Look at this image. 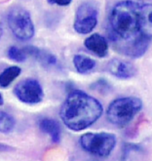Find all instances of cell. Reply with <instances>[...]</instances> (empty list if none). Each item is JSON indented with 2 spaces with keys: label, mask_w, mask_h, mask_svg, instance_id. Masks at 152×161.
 <instances>
[{
  "label": "cell",
  "mask_w": 152,
  "mask_h": 161,
  "mask_svg": "<svg viewBox=\"0 0 152 161\" xmlns=\"http://www.w3.org/2000/svg\"><path fill=\"white\" fill-rule=\"evenodd\" d=\"M107 32L116 52L130 58L144 56L150 43L140 30L138 1L124 0L113 6L108 16Z\"/></svg>",
  "instance_id": "6da1fadb"
},
{
  "label": "cell",
  "mask_w": 152,
  "mask_h": 161,
  "mask_svg": "<svg viewBox=\"0 0 152 161\" xmlns=\"http://www.w3.org/2000/svg\"><path fill=\"white\" fill-rule=\"evenodd\" d=\"M102 111V106L97 99L83 91L74 90L64 100L60 115L66 127L78 132L93 125Z\"/></svg>",
  "instance_id": "7a4b0ae2"
},
{
  "label": "cell",
  "mask_w": 152,
  "mask_h": 161,
  "mask_svg": "<svg viewBox=\"0 0 152 161\" xmlns=\"http://www.w3.org/2000/svg\"><path fill=\"white\" fill-rule=\"evenodd\" d=\"M142 102L137 97H124L114 100L107 108V119L111 124L124 127L141 110Z\"/></svg>",
  "instance_id": "3957f363"
},
{
  "label": "cell",
  "mask_w": 152,
  "mask_h": 161,
  "mask_svg": "<svg viewBox=\"0 0 152 161\" xmlns=\"http://www.w3.org/2000/svg\"><path fill=\"white\" fill-rule=\"evenodd\" d=\"M116 137L112 133L100 132V133H87L80 138L82 148L88 153L98 156H108L116 146Z\"/></svg>",
  "instance_id": "277c9868"
},
{
  "label": "cell",
  "mask_w": 152,
  "mask_h": 161,
  "mask_svg": "<svg viewBox=\"0 0 152 161\" xmlns=\"http://www.w3.org/2000/svg\"><path fill=\"white\" fill-rule=\"evenodd\" d=\"M8 25L19 40L27 41L34 36V25L31 16L25 8L16 5L8 13Z\"/></svg>",
  "instance_id": "5b68a950"
},
{
  "label": "cell",
  "mask_w": 152,
  "mask_h": 161,
  "mask_svg": "<svg viewBox=\"0 0 152 161\" xmlns=\"http://www.w3.org/2000/svg\"><path fill=\"white\" fill-rule=\"evenodd\" d=\"M99 12L94 4L82 3L76 11L73 27L80 34H88L92 32L98 25Z\"/></svg>",
  "instance_id": "8992f818"
},
{
  "label": "cell",
  "mask_w": 152,
  "mask_h": 161,
  "mask_svg": "<svg viewBox=\"0 0 152 161\" xmlns=\"http://www.w3.org/2000/svg\"><path fill=\"white\" fill-rule=\"evenodd\" d=\"M14 94L21 102L28 105L40 103L44 97L40 83L33 78H26L19 82L14 88Z\"/></svg>",
  "instance_id": "52a82bcc"
},
{
  "label": "cell",
  "mask_w": 152,
  "mask_h": 161,
  "mask_svg": "<svg viewBox=\"0 0 152 161\" xmlns=\"http://www.w3.org/2000/svg\"><path fill=\"white\" fill-rule=\"evenodd\" d=\"M106 70L120 79H130L137 74V69L134 64L120 59H113L106 65Z\"/></svg>",
  "instance_id": "ba28073f"
},
{
  "label": "cell",
  "mask_w": 152,
  "mask_h": 161,
  "mask_svg": "<svg viewBox=\"0 0 152 161\" xmlns=\"http://www.w3.org/2000/svg\"><path fill=\"white\" fill-rule=\"evenodd\" d=\"M85 47L100 58H103L107 55L108 43L106 37L99 33H94L90 35L84 42Z\"/></svg>",
  "instance_id": "9c48e42d"
},
{
  "label": "cell",
  "mask_w": 152,
  "mask_h": 161,
  "mask_svg": "<svg viewBox=\"0 0 152 161\" xmlns=\"http://www.w3.org/2000/svg\"><path fill=\"white\" fill-rule=\"evenodd\" d=\"M139 25L141 32L148 40L152 39V3L139 2Z\"/></svg>",
  "instance_id": "30bf717a"
},
{
  "label": "cell",
  "mask_w": 152,
  "mask_h": 161,
  "mask_svg": "<svg viewBox=\"0 0 152 161\" xmlns=\"http://www.w3.org/2000/svg\"><path fill=\"white\" fill-rule=\"evenodd\" d=\"M24 51L27 56H31L44 67H52L57 64V58L49 51L40 49L34 46L24 47Z\"/></svg>",
  "instance_id": "8fae6325"
},
{
  "label": "cell",
  "mask_w": 152,
  "mask_h": 161,
  "mask_svg": "<svg viewBox=\"0 0 152 161\" xmlns=\"http://www.w3.org/2000/svg\"><path fill=\"white\" fill-rule=\"evenodd\" d=\"M39 128L43 133L49 135L55 144L61 141V127L59 123L52 118H43L39 122Z\"/></svg>",
  "instance_id": "7c38bea8"
},
{
  "label": "cell",
  "mask_w": 152,
  "mask_h": 161,
  "mask_svg": "<svg viewBox=\"0 0 152 161\" xmlns=\"http://www.w3.org/2000/svg\"><path fill=\"white\" fill-rule=\"evenodd\" d=\"M73 64L79 73H88L96 68V62L90 57L85 55H75L73 58Z\"/></svg>",
  "instance_id": "4fadbf2b"
},
{
  "label": "cell",
  "mask_w": 152,
  "mask_h": 161,
  "mask_svg": "<svg viewBox=\"0 0 152 161\" xmlns=\"http://www.w3.org/2000/svg\"><path fill=\"white\" fill-rule=\"evenodd\" d=\"M21 72H22L21 68L17 67V65L7 68L0 74V86L3 88L8 87L21 74Z\"/></svg>",
  "instance_id": "5bb4252c"
},
{
  "label": "cell",
  "mask_w": 152,
  "mask_h": 161,
  "mask_svg": "<svg viewBox=\"0 0 152 161\" xmlns=\"http://www.w3.org/2000/svg\"><path fill=\"white\" fill-rule=\"evenodd\" d=\"M15 128L14 118L7 112L0 110V133H11Z\"/></svg>",
  "instance_id": "9a60e30c"
},
{
  "label": "cell",
  "mask_w": 152,
  "mask_h": 161,
  "mask_svg": "<svg viewBox=\"0 0 152 161\" xmlns=\"http://www.w3.org/2000/svg\"><path fill=\"white\" fill-rule=\"evenodd\" d=\"M8 57L17 63H24L27 58V55L24 50L18 48L16 46H12L8 50Z\"/></svg>",
  "instance_id": "2e32d148"
},
{
  "label": "cell",
  "mask_w": 152,
  "mask_h": 161,
  "mask_svg": "<svg viewBox=\"0 0 152 161\" xmlns=\"http://www.w3.org/2000/svg\"><path fill=\"white\" fill-rule=\"evenodd\" d=\"M50 4L58 6H68L72 0H47Z\"/></svg>",
  "instance_id": "e0dca14e"
},
{
  "label": "cell",
  "mask_w": 152,
  "mask_h": 161,
  "mask_svg": "<svg viewBox=\"0 0 152 161\" xmlns=\"http://www.w3.org/2000/svg\"><path fill=\"white\" fill-rule=\"evenodd\" d=\"M12 150L13 147L4 144H0V153H8V151H12Z\"/></svg>",
  "instance_id": "ac0fdd59"
},
{
  "label": "cell",
  "mask_w": 152,
  "mask_h": 161,
  "mask_svg": "<svg viewBox=\"0 0 152 161\" xmlns=\"http://www.w3.org/2000/svg\"><path fill=\"white\" fill-rule=\"evenodd\" d=\"M3 105V98H2V95L0 94V106Z\"/></svg>",
  "instance_id": "d6986e66"
},
{
  "label": "cell",
  "mask_w": 152,
  "mask_h": 161,
  "mask_svg": "<svg viewBox=\"0 0 152 161\" xmlns=\"http://www.w3.org/2000/svg\"><path fill=\"white\" fill-rule=\"evenodd\" d=\"M2 34H3V30H2V26H1V25H0V38H1Z\"/></svg>",
  "instance_id": "ffe728a7"
}]
</instances>
